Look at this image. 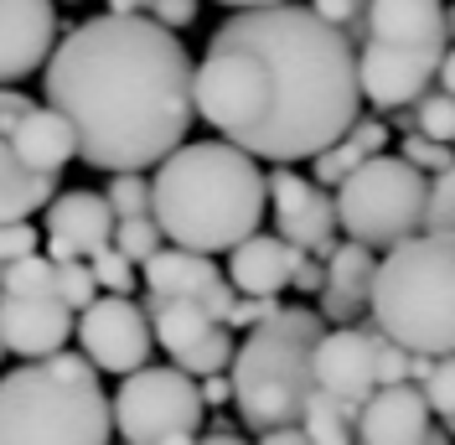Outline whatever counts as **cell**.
<instances>
[{
	"mask_svg": "<svg viewBox=\"0 0 455 445\" xmlns=\"http://www.w3.org/2000/svg\"><path fill=\"white\" fill-rule=\"evenodd\" d=\"M47 109L73 130V156L99 171H145L192 130V53L150 16H93L42 62Z\"/></svg>",
	"mask_w": 455,
	"mask_h": 445,
	"instance_id": "1",
	"label": "cell"
},
{
	"mask_svg": "<svg viewBox=\"0 0 455 445\" xmlns=\"http://www.w3.org/2000/svg\"><path fill=\"white\" fill-rule=\"evenodd\" d=\"M218 36L243 47L254 62L259 119L238 145L254 161H311L357 119V47L337 27H326L311 5H243L218 27Z\"/></svg>",
	"mask_w": 455,
	"mask_h": 445,
	"instance_id": "2",
	"label": "cell"
},
{
	"mask_svg": "<svg viewBox=\"0 0 455 445\" xmlns=\"http://www.w3.org/2000/svg\"><path fill=\"white\" fill-rule=\"evenodd\" d=\"M150 222L192 254H228L264 222V171L228 140H181L156 161Z\"/></svg>",
	"mask_w": 455,
	"mask_h": 445,
	"instance_id": "3",
	"label": "cell"
},
{
	"mask_svg": "<svg viewBox=\"0 0 455 445\" xmlns=\"http://www.w3.org/2000/svg\"><path fill=\"white\" fill-rule=\"evenodd\" d=\"M109 393L84 352L21 362L0 378V445H109Z\"/></svg>",
	"mask_w": 455,
	"mask_h": 445,
	"instance_id": "4",
	"label": "cell"
},
{
	"mask_svg": "<svg viewBox=\"0 0 455 445\" xmlns=\"http://www.w3.org/2000/svg\"><path fill=\"white\" fill-rule=\"evenodd\" d=\"M451 285H455L451 233H409V239H398L372 264V285H368L372 327L388 342H398L403 352L445 358L455 342Z\"/></svg>",
	"mask_w": 455,
	"mask_h": 445,
	"instance_id": "5",
	"label": "cell"
},
{
	"mask_svg": "<svg viewBox=\"0 0 455 445\" xmlns=\"http://www.w3.org/2000/svg\"><path fill=\"white\" fill-rule=\"evenodd\" d=\"M326 332V321L315 311H275L264 327L233 342L228 358V389L238 404V419L249 430H275L295 425L306 399H311V342Z\"/></svg>",
	"mask_w": 455,
	"mask_h": 445,
	"instance_id": "6",
	"label": "cell"
},
{
	"mask_svg": "<svg viewBox=\"0 0 455 445\" xmlns=\"http://www.w3.org/2000/svg\"><path fill=\"white\" fill-rule=\"evenodd\" d=\"M419 202H425V171H414L403 156H388V150L368 156L331 187L337 228L368 249H388L398 239L419 233Z\"/></svg>",
	"mask_w": 455,
	"mask_h": 445,
	"instance_id": "7",
	"label": "cell"
},
{
	"mask_svg": "<svg viewBox=\"0 0 455 445\" xmlns=\"http://www.w3.org/2000/svg\"><path fill=\"white\" fill-rule=\"evenodd\" d=\"M197 378L181 368H130L109 399V425L124 445H161L166 435H197L202 430Z\"/></svg>",
	"mask_w": 455,
	"mask_h": 445,
	"instance_id": "8",
	"label": "cell"
},
{
	"mask_svg": "<svg viewBox=\"0 0 455 445\" xmlns=\"http://www.w3.org/2000/svg\"><path fill=\"white\" fill-rule=\"evenodd\" d=\"M73 332H78L84 358L99 373H114V378H124L130 368L150 362V347H156L150 342V321H145V311L130 295H93L73 316Z\"/></svg>",
	"mask_w": 455,
	"mask_h": 445,
	"instance_id": "9",
	"label": "cell"
},
{
	"mask_svg": "<svg viewBox=\"0 0 455 445\" xmlns=\"http://www.w3.org/2000/svg\"><path fill=\"white\" fill-rule=\"evenodd\" d=\"M145 321H150V342L166 347L171 368H181L192 378L223 373L233 358V332L223 321H212L197 301H150Z\"/></svg>",
	"mask_w": 455,
	"mask_h": 445,
	"instance_id": "10",
	"label": "cell"
},
{
	"mask_svg": "<svg viewBox=\"0 0 455 445\" xmlns=\"http://www.w3.org/2000/svg\"><path fill=\"white\" fill-rule=\"evenodd\" d=\"M264 213H275L284 244L315 254V259H326V249L337 244V207H331V192L315 187L311 176H300V171L275 166L264 176Z\"/></svg>",
	"mask_w": 455,
	"mask_h": 445,
	"instance_id": "11",
	"label": "cell"
},
{
	"mask_svg": "<svg viewBox=\"0 0 455 445\" xmlns=\"http://www.w3.org/2000/svg\"><path fill=\"white\" fill-rule=\"evenodd\" d=\"M445 47H398V42H357V93L378 109H409L425 88H435Z\"/></svg>",
	"mask_w": 455,
	"mask_h": 445,
	"instance_id": "12",
	"label": "cell"
},
{
	"mask_svg": "<svg viewBox=\"0 0 455 445\" xmlns=\"http://www.w3.org/2000/svg\"><path fill=\"white\" fill-rule=\"evenodd\" d=\"M140 270H145L140 285L150 290V301H197L212 321H223L228 306H233V285L212 264V254H192L171 244V249L150 254Z\"/></svg>",
	"mask_w": 455,
	"mask_h": 445,
	"instance_id": "13",
	"label": "cell"
},
{
	"mask_svg": "<svg viewBox=\"0 0 455 445\" xmlns=\"http://www.w3.org/2000/svg\"><path fill=\"white\" fill-rule=\"evenodd\" d=\"M311 389L337 399L341 409L357 415V404L372 393V332L337 327L311 342Z\"/></svg>",
	"mask_w": 455,
	"mask_h": 445,
	"instance_id": "14",
	"label": "cell"
},
{
	"mask_svg": "<svg viewBox=\"0 0 455 445\" xmlns=\"http://www.w3.org/2000/svg\"><path fill=\"white\" fill-rule=\"evenodd\" d=\"M0 342L21 362L52 358L73 342V311L57 295H11V290H0Z\"/></svg>",
	"mask_w": 455,
	"mask_h": 445,
	"instance_id": "15",
	"label": "cell"
},
{
	"mask_svg": "<svg viewBox=\"0 0 455 445\" xmlns=\"http://www.w3.org/2000/svg\"><path fill=\"white\" fill-rule=\"evenodd\" d=\"M57 42L52 0H0V88L31 78Z\"/></svg>",
	"mask_w": 455,
	"mask_h": 445,
	"instance_id": "16",
	"label": "cell"
},
{
	"mask_svg": "<svg viewBox=\"0 0 455 445\" xmlns=\"http://www.w3.org/2000/svg\"><path fill=\"white\" fill-rule=\"evenodd\" d=\"M42 222H47V259L62 264V259H88V254L109 249L114 233V213L104 192H62L42 207Z\"/></svg>",
	"mask_w": 455,
	"mask_h": 445,
	"instance_id": "17",
	"label": "cell"
},
{
	"mask_svg": "<svg viewBox=\"0 0 455 445\" xmlns=\"http://www.w3.org/2000/svg\"><path fill=\"white\" fill-rule=\"evenodd\" d=\"M352 425H357L352 430L357 445H419L435 430V415L414 384H383L357 404Z\"/></svg>",
	"mask_w": 455,
	"mask_h": 445,
	"instance_id": "18",
	"label": "cell"
},
{
	"mask_svg": "<svg viewBox=\"0 0 455 445\" xmlns=\"http://www.w3.org/2000/svg\"><path fill=\"white\" fill-rule=\"evenodd\" d=\"M27 104H31L27 93L0 88V222L36 218L57 197V176H42V171L21 166V156L11 150V125H16V114L27 109Z\"/></svg>",
	"mask_w": 455,
	"mask_h": 445,
	"instance_id": "19",
	"label": "cell"
},
{
	"mask_svg": "<svg viewBox=\"0 0 455 445\" xmlns=\"http://www.w3.org/2000/svg\"><path fill=\"white\" fill-rule=\"evenodd\" d=\"M372 249L368 244H331L326 259H321V321H331V327H352L363 311H368V285H372Z\"/></svg>",
	"mask_w": 455,
	"mask_h": 445,
	"instance_id": "20",
	"label": "cell"
},
{
	"mask_svg": "<svg viewBox=\"0 0 455 445\" xmlns=\"http://www.w3.org/2000/svg\"><path fill=\"white\" fill-rule=\"evenodd\" d=\"M306 249H295V244H284L280 233L269 239V233H249L243 244H233L228 249V285H233V295H275L280 301L284 290H290V270H295V259Z\"/></svg>",
	"mask_w": 455,
	"mask_h": 445,
	"instance_id": "21",
	"label": "cell"
},
{
	"mask_svg": "<svg viewBox=\"0 0 455 445\" xmlns=\"http://www.w3.org/2000/svg\"><path fill=\"white\" fill-rule=\"evenodd\" d=\"M363 36L398 42V47H445L451 16H445V0H368Z\"/></svg>",
	"mask_w": 455,
	"mask_h": 445,
	"instance_id": "22",
	"label": "cell"
},
{
	"mask_svg": "<svg viewBox=\"0 0 455 445\" xmlns=\"http://www.w3.org/2000/svg\"><path fill=\"white\" fill-rule=\"evenodd\" d=\"M11 150L21 156V166L42 171V176H57L68 161H78V156H73V130H68V119L57 109H47V104H27V109L16 114V125H11Z\"/></svg>",
	"mask_w": 455,
	"mask_h": 445,
	"instance_id": "23",
	"label": "cell"
},
{
	"mask_svg": "<svg viewBox=\"0 0 455 445\" xmlns=\"http://www.w3.org/2000/svg\"><path fill=\"white\" fill-rule=\"evenodd\" d=\"M378 150H388V125H383V119H363V114H357V119H352V125H347V130H341L326 150H315V156H311V166H315L311 182L331 192L347 171H357L368 156H378Z\"/></svg>",
	"mask_w": 455,
	"mask_h": 445,
	"instance_id": "24",
	"label": "cell"
},
{
	"mask_svg": "<svg viewBox=\"0 0 455 445\" xmlns=\"http://www.w3.org/2000/svg\"><path fill=\"white\" fill-rule=\"evenodd\" d=\"M295 425L306 430V445H352V409H341L337 399H326L315 389Z\"/></svg>",
	"mask_w": 455,
	"mask_h": 445,
	"instance_id": "25",
	"label": "cell"
},
{
	"mask_svg": "<svg viewBox=\"0 0 455 445\" xmlns=\"http://www.w3.org/2000/svg\"><path fill=\"white\" fill-rule=\"evenodd\" d=\"M414 135L425 140H440V145H451L455 135V104H451V88H425L419 99H414Z\"/></svg>",
	"mask_w": 455,
	"mask_h": 445,
	"instance_id": "26",
	"label": "cell"
},
{
	"mask_svg": "<svg viewBox=\"0 0 455 445\" xmlns=\"http://www.w3.org/2000/svg\"><path fill=\"white\" fill-rule=\"evenodd\" d=\"M104 202L114 218H145L150 213V176L145 171H109Z\"/></svg>",
	"mask_w": 455,
	"mask_h": 445,
	"instance_id": "27",
	"label": "cell"
},
{
	"mask_svg": "<svg viewBox=\"0 0 455 445\" xmlns=\"http://www.w3.org/2000/svg\"><path fill=\"white\" fill-rule=\"evenodd\" d=\"M451 213H455V176L451 171H435V176H425L419 233H451Z\"/></svg>",
	"mask_w": 455,
	"mask_h": 445,
	"instance_id": "28",
	"label": "cell"
},
{
	"mask_svg": "<svg viewBox=\"0 0 455 445\" xmlns=\"http://www.w3.org/2000/svg\"><path fill=\"white\" fill-rule=\"evenodd\" d=\"M0 290H11V295H52V259L36 249L27 259H16V264H5Z\"/></svg>",
	"mask_w": 455,
	"mask_h": 445,
	"instance_id": "29",
	"label": "cell"
},
{
	"mask_svg": "<svg viewBox=\"0 0 455 445\" xmlns=\"http://www.w3.org/2000/svg\"><path fill=\"white\" fill-rule=\"evenodd\" d=\"M88 275H93V285H99V295H130V290H140L135 264L114 249V244L99 249V254H88Z\"/></svg>",
	"mask_w": 455,
	"mask_h": 445,
	"instance_id": "30",
	"label": "cell"
},
{
	"mask_svg": "<svg viewBox=\"0 0 455 445\" xmlns=\"http://www.w3.org/2000/svg\"><path fill=\"white\" fill-rule=\"evenodd\" d=\"M109 244H114L119 254H124L130 264H145L150 254L161 249V228L150 222V213H145V218H114Z\"/></svg>",
	"mask_w": 455,
	"mask_h": 445,
	"instance_id": "31",
	"label": "cell"
},
{
	"mask_svg": "<svg viewBox=\"0 0 455 445\" xmlns=\"http://www.w3.org/2000/svg\"><path fill=\"white\" fill-rule=\"evenodd\" d=\"M52 295L73 311V316L99 295V285L88 275V259H62V264H52Z\"/></svg>",
	"mask_w": 455,
	"mask_h": 445,
	"instance_id": "32",
	"label": "cell"
},
{
	"mask_svg": "<svg viewBox=\"0 0 455 445\" xmlns=\"http://www.w3.org/2000/svg\"><path fill=\"white\" fill-rule=\"evenodd\" d=\"M414 389L425 393V404H429V415H435V419H451V409H455V373H451V352H445V358H429Z\"/></svg>",
	"mask_w": 455,
	"mask_h": 445,
	"instance_id": "33",
	"label": "cell"
},
{
	"mask_svg": "<svg viewBox=\"0 0 455 445\" xmlns=\"http://www.w3.org/2000/svg\"><path fill=\"white\" fill-rule=\"evenodd\" d=\"M311 11L326 21V27H337L352 47L363 42V16H368V0H311Z\"/></svg>",
	"mask_w": 455,
	"mask_h": 445,
	"instance_id": "34",
	"label": "cell"
},
{
	"mask_svg": "<svg viewBox=\"0 0 455 445\" xmlns=\"http://www.w3.org/2000/svg\"><path fill=\"white\" fill-rule=\"evenodd\" d=\"M398 156L409 161L414 171H425V176H435V171H451V145H440V140H425L414 135V130H403V145H398Z\"/></svg>",
	"mask_w": 455,
	"mask_h": 445,
	"instance_id": "35",
	"label": "cell"
},
{
	"mask_svg": "<svg viewBox=\"0 0 455 445\" xmlns=\"http://www.w3.org/2000/svg\"><path fill=\"white\" fill-rule=\"evenodd\" d=\"M36 249H42V239H36L31 218L0 222V270H5V264H16V259H27V254H36Z\"/></svg>",
	"mask_w": 455,
	"mask_h": 445,
	"instance_id": "36",
	"label": "cell"
},
{
	"mask_svg": "<svg viewBox=\"0 0 455 445\" xmlns=\"http://www.w3.org/2000/svg\"><path fill=\"white\" fill-rule=\"evenodd\" d=\"M275 311H280V301H275V295H233L223 327H249V332H254V327H264Z\"/></svg>",
	"mask_w": 455,
	"mask_h": 445,
	"instance_id": "37",
	"label": "cell"
},
{
	"mask_svg": "<svg viewBox=\"0 0 455 445\" xmlns=\"http://www.w3.org/2000/svg\"><path fill=\"white\" fill-rule=\"evenodd\" d=\"M197 5H202V0H150V5H145V16H150L156 27H166V31H181V27H192V21H197Z\"/></svg>",
	"mask_w": 455,
	"mask_h": 445,
	"instance_id": "38",
	"label": "cell"
},
{
	"mask_svg": "<svg viewBox=\"0 0 455 445\" xmlns=\"http://www.w3.org/2000/svg\"><path fill=\"white\" fill-rule=\"evenodd\" d=\"M197 399H202V409H223V404H233L228 373H202L197 378Z\"/></svg>",
	"mask_w": 455,
	"mask_h": 445,
	"instance_id": "39",
	"label": "cell"
},
{
	"mask_svg": "<svg viewBox=\"0 0 455 445\" xmlns=\"http://www.w3.org/2000/svg\"><path fill=\"white\" fill-rule=\"evenodd\" d=\"M321 275H326V270H321V259H315V254H300V259H295V270H290V290L315 295V290H321Z\"/></svg>",
	"mask_w": 455,
	"mask_h": 445,
	"instance_id": "40",
	"label": "cell"
},
{
	"mask_svg": "<svg viewBox=\"0 0 455 445\" xmlns=\"http://www.w3.org/2000/svg\"><path fill=\"white\" fill-rule=\"evenodd\" d=\"M259 445H306L300 425H275V430H259Z\"/></svg>",
	"mask_w": 455,
	"mask_h": 445,
	"instance_id": "41",
	"label": "cell"
},
{
	"mask_svg": "<svg viewBox=\"0 0 455 445\" xmlns=\"http://www.w3.org/2000/svg\"><path fill=\"white\" fill-rule=\"evenodd\" d=\"M150 0H109V16H145Z\"/></svg>",
	"mask_w": 455,
	"mask_h": 445,
	"instance_id": "42",
	"label": "cell"
},
{
	"mask_svg": "<svg viewBox=\"0 0 455 445\" xmlns=\"http://www.w3.org/2000/svg\"><path fill=\"white\" fill-rule=\"evenodd\" d=\"M197 445H249L243 435H233V430H212V435H202Z\"/></svg>",
	"mask_w": 455,
	"mask_h": 445,
	"instance_id": "43",
	"label": "cell"
},
{
	"mask_svg": "<svg viewBox=\"0 0 455 445\" xmlns=\"http://www.w3.org/2000/svg\"><path fill=\"white\" fill-rule=\"evenodd\" d=\"M218 5H233V11H243V5H275V0H218Z\"/></svg>",
	"mask_w": 455,
	"mask_h": 445,
	"instance_id": "44",
	"label": "cell"
},
{
	"mask_svg": "<svg viewBox=\"0 0 455 445\" xmlns=\"http://www.w3.org/2000/svg\"><path fill=\"white\" fill-rule=\"evenodd\" d=\"M161 445H197V435H166Z\"/></svg>",
	"mask_w": 455,
	"mask_h": 445,
	"instance_id": "45",
	"label": "cell"
},
{
	"mask_svg": "<svg viewBox=\"0 0 455 445\" xmlns=\"http://www.w3.org/2000/svg\"><path fill=\"white\" fill-rule=\"evenodd\" d=\"M419 445H451V441H445L440 430H429V435H425V441H419Z\"/></svg>",
	"mask_w": 455,
	"mask_h": 445,
	"instance_id": "46",
	"label": "cell"
},
{
	"mask_svg": "<svg viewBox=\"0 0 455 445\" xmlns=\"http://www.w3.org/2000/svg\"><path fill=\"white\" fill-rule=\"evenodd\" d=\"M0 358H5V342H0Z\"/></svg>",
	"mask_w": 455,
	"mask_h": 445,
	"instance_id": "47",
	"label": "cell"
}]
</instances>
